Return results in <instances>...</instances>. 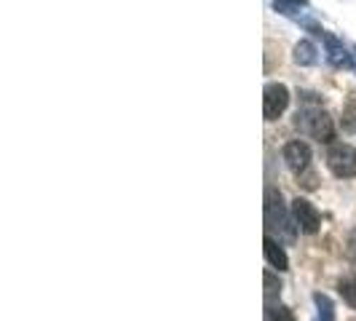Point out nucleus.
Here are the masks:
<instances>
[{"mask_svg":"<svg viewBox=\"0 0 356 321\" xmlns=\"http://www.w3.org/2000/svg\"><path fill=\"white\" fill-rule=\"evenodd\" d=\"M295 124H298V129L308 131L314 140H319V142H332L335 140V124L324 110H316V107L298 110V121Z\"/></svg>","mask_w":356,"mask_h":321,"instance_id":"f257e3e1","label":"nucleus"},{"mask_svg":"<svg viewBox=\"0 0 356 321\" xmlns=\"http://www.w3.org/2000/svg\"><path fill=\"white\" fill-rule=\"evenodd\" d=\"M292 222H295V220H289L284 204H282V193H276V190L270 188V190H268V196H266V225H268V231L279 228L286 241H295V228H298V225H292Z\"/></svg>","mask_w":356,"mask_h":321,"instance_id":"f03ea898","label":"nucleus"},{"mask_svg":"<svg viewBox=\"0 0 356 321\" xmlns=\"http://www.w3.org/2000/svg\"><path fill=\"white\" fill-rule=\"evenodd\" d=\"M327 166L338 179H351L356 177V147L346 142H338L330 147L327 153Z\"/></svg>","mask_w":356,"mask_h":321,"instance_id":"7ed1b4c3","label":"nucleus"},{"mask_svg":"<svg viewBox=\"0 0 356 321\" xmlns=\"http://www.w3.org/2000/svg\"><path fill=\"white\" fill-rule=\"evenodd\" d=\"M289 105V89L284 83H268L263 91V115L266 121H279Z\"/></svg>","mask_w":356,"mask_h":321,"instance_id":"20e7f679","label":"nucleus"},{"mask_svg":"<svg viewBox=\"0 0 356 321\" xmlns=\"http://www.w3.org/2000/svg\"><path fill=\"white\" fill-rule=\"evenodd\" d=\"M292 220L303 233H316L321 225V214L308 198H295L292 201Z\"/></svg>","mask_w":356,"mask_h":321,"instance_id":"39448f33","label":"nucleus"},{"mask_svg":"<svg viewBox=\"0 0 356 321\" xmlns=\"http://www.w3.org/2000/svg\"><path fill=\"white\" fill-rule=\"evenodd\" d=\"M284 160L292 172L300 174L303 169H308V163H311V147L303 140H292V142L284 145Z\"/></svg>","mask_w":356,"mask_h":321,"instance_id":"423d86ee","label":"nucleus"},{"mask_svg":"<svg viewBox=\"0 0 356 321\" xmlns=\"http://www.w3.org/2000/svg\"><path fill=\"white\" fill-rule=\"evenodd\" d=\"M324 43H327V59H330L332 67H338V70H351L354 67V56L346 51V46L340 43L338 38L324 33Z\"/></svg>","mask_w":356,"mask_h":321,"instance_id":"0eeeda50","label":"nucleus"},{"mask_svg":"<svg viewBox=\"0 0 356 321\" xmlns=\"http://www.w3.org/2000/svg\"><path fill=\"white\" fill-rule=\"evenodd\" d=\"M263 252H266V260L276 268V270H286V268H289L286 252L282 249V244H279V241H273L270 236H266V241H263Z\"/></svg>","mask_w":356,"mask_h":321,"instance_id":"6e6552de","label":"nucleus"},{"mask_svg":"<svg viewBox=\"0 0 356 321\" xmlns=\"http://www.w3.org/2000/svg\"><path fill=\"white\" fill-rule=\"evenodd\" d=\"M295 62L303 65V67L316 65V46H314L311 40H300V43L295 46Z\"/></svg>","mask_w":356,"mask_h":321,"instance_id":"1a4fd4ad","label":"nucleus"},{"mask_svg":"<svg viewBox=\"0 0 356 321\" xmlns=\"http://www.w3.org/2000/svg\"><path fill=\"white\" fill-rule=\"evenodd\" d=\"M305 6H308V0H273V8L279 14H284V17H295Z\"/></svg>","mask_w":356,"mask_h":321,"instance_id":"9d476101","label":"nucleus"},{"mask_svg":"<svg viewBox=\"0 0 356 321\" xmlns=\"http://www.w3.org/2000/svg\"><path fill=\"white\" fill-rule=\"evenodd\" d=\"M314 300L319 305V321H335V311L327 295H314Z\"/></svg>","mask_w":356,"mask_h":321,"instance_id":"9b49d317","label":"nucleus"},{"mask_svg":"<svg viewBox=\"0 0 356 321\" xmlns=\"http://www.w3.org/2000/svg\"><path fill=\"white\" fill-rule=\"evenodd\" d=\"M266 321H295V316H292V311L284 308V305H268Z\"/></svg>","mask_w":356,"mask_h":321,"instance_id":"f8f14e48","label":"nucleus"},{"mask_svg":"<svg viewBox=\"0 0 356 321\" xmlns=\"http://www.w3.org/2000/svg\"><path fill=\"white\" fill-rule=\"evenodd\" d=\"M340 295H343V300L351 305V308H356V279L340 281Z\"/></svg>","mask_w":356,"mask_h":321,"instance_id":"ddd939ff","label":"nucleus"},{"mask_svg":"<svg viewBox=\"0 0 356 321\" xmlns=\"http://www.w3.org/2000/svg\"><path fill=\"white\" fill-rule=\"evenodd\" d=\"M263 279H266V300H268V305H270V300H273V297L279 295V289H282V284L276 281V276H273L270 270H266V276H263Z\"/></svg>","mask_w":356,"mask_h":321,"instance_id":"4468645a","label":"nucleus"}]
</instances>
